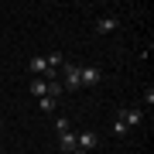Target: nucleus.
Listing matches in <instances>:
<instances>
[{"label": "nucleus", "mask_w": 154, "mask_h": 154, "mask_svg": "<svg viewBox=\"0 0 154 154\" xmlns=\"http://www.w3.org/2000/svg\"><path fill=\"white\" fill-rule=\"evenodd\" d=\"M62 151H65V154H75V151H79L75 134H72V130H65V134H62Z\"/></svg>", "instance_id": "423d86ee"}, {"label": "nucleus", "mask_w": 154, "mask_h": 154, "mask_svg": "<svg viewBox=\"0 0 154 154\" xmlns=\"http://www.w3.org/2000/svg\"><path fill=\"white\" fill-rule=\"evenodd\" d=\"M31 93L38 96V99H41V96H48V82H45V79H34V82H31Z\"/></svg>", "instance_id": "6e6552de"}, {"label": "nucleus", "mask_w": 154, "mask_h": 154, "mask_svg": "<svg viewBox=\"0 0 154 154\" xmlns=\"http://www.w3.org/2000/svg\"><path fill=\"white\" fill-rule=\"evenodd\" d=\"M55 130H58V134L69 130V120H65V116H58V120H55Z\"/></svg>", "instance_id": "f8f14e48"}, {"label": "nucleus", "mask_w": 154, "mask_h": 154, "mask_svg": "<svg viewBox=\"0 0 154 154\" xmlns=\"http://www.w3.org/2000/svg\"><path fill=\"white\" fill-rule=\"evenodd\" d=\"M45 62H48V69H58V65H62L65 58H62V51H51V55L45 58Z\"/></svg>", "instance_id": "9b49d317"}, {"label": "nucleus", "mask_w": 154, "mask_h": 154, "mask_svg": "<svg viewBox=\"0 0 154 154\" xmlns=\"http://www.w3.org/2000/svg\"><path fill=\"white\" fill-rule=\"evenodd\" d=\"M75 154H79V151H75Z\"/></svg>", "instance_id": "2eb2a0df"}, {"label": "nucleus", "mask_w": 154, "mask_h": 154, "mask_svg": "<svg viewBox=\"0 0 154 154\" xmlns=\"http://www.w3.org/2000/svg\"><path fill=\"white\" fill-rule=\"evenodd\" d=\"M116 120L127 123V127H137V123H144V110H120V113H116Z\"/></svg>", "instance_id": "f03ea898"}, {"label": "nucleus", "mask_w": 154, "mask_h": 154, "mask_svg": "<svg viewBox=\"0 0 154 154\" xmlns=\"http://www.w3.org/2000/svg\"><path fill=\"white\" fill-rule=\"evenodd\" d=\"M99 79H103V72H99V69H82V86H96Z\"/></svg>", "instance_id": "0eeeda50"}, {"label": "nucleus", "mask_w": 154, "mask_h": 154, "mask_svg": "<svg viewBox=\"0 0 154 154\" xmlns=\"http://www.w3.org/2000/svg\"><path fill=\"white\" fill-rule=\"evenodd\" d=\"M116 28H120V17H99V21H96V31L99 34H110Z\"/></svg>", "instance_id": "20e7f679"}, {"label": "nucleus", "mask_w": 154, "mask_h": 154, "mask_svg": "<svg viewBox=\"0 0 154 154\" xmlns=\"http://www.w3.org/2000/svg\"><path fill=\"white\" fill-rule=\"evenodd\" d=\"M127 130H130V127H127V123H120V120H113V134H120V137H123Z\"/></svg>", "instance_id": "ddd939ff"}, {"label": "nucleus", "mask_w": 154, "mask_h": 154, "mask_svg": "<svg viewBox=\"0 0 154 154\" xmlns=\"http://www.w3.org/2000/svg\"><path fill=\"white\" fill-rule=\"evenodd\" d=\"M38 106H41L45 113H55V106H58V99H51V96H41V99H38Z\"/></svg>", "instance_id": "1a4fd4ad"}, {"label": "nucleus", "mask_w": 154, "mask_h": 154, "mask_svg": "<svg viewBox=\"0 0 154 154\" xmlns=\"http://www.w3.org/2000/svg\"><path fill=\"white\" fill-rule=\"evenodd\" d=\"M79 154H93V151H79Z\"/></svg>", "instance_id": "4468645a"}, {"label": "nucleus", "mask_w": 154, "mask_h": 154, "mask_svg": "<svg viewBox=\"0 0 154 154\" xmlns=\"http://www.w3.org/2000/svg\"><path fill=\"white\" fill-rule=\"evenodd\" d=\"M75 144H79V151H89V147H96V134H93V130H82V134H75Z\"/></svg>", "instance_id": "39448f33"}, {"label": "nucleus", "mask_w": 154, "mask_h": 154, "mask_svg": "<svg viewBox=\"0 0 154 154\" xmlns=\"http://www.w3.org/2000/svg\"><path fill=\"white\" fill-rule=\"evenodd\" d=\"M28 69L34 72V79H45L48 72H55V69H48V62H45V58H38V55L31 58V65H28Z\"/></svg>", "instance_id": "7ed1b4c3"}, {"label": "nucleus", "mask_w": 154, "mask_h": 154, "mask_svg": "<svg viewBox=\"0 0 154 154\" xmlns=\"http://www.w3.org/2000/svg\"><path fill=\"white\" fill-rule=\"evenodd\" d=\"M48 96H51V99L62 96V82H58V79H48Z\"/></svg>", "instance_id": "9d476101"}, {"label": "nucleus", "mask_w": 154, "mask_h": 154, "mask_svg": "<svg viewBox=\"0 0 154 154\" xmlns=\"http://www.w3.org/2000/svg\"><path fill=\"white\" fill-rule=\"evenodd\" d=\"M65 86L82 89V65H65Z\"/></svg>", "instance_id": "f257e3e1"}]
</instances>
